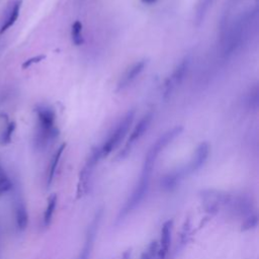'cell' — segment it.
Returning a JSON list of instances; mask_svg holds the SVG:
<instances>
[{
	"mask_svg": "<svg viewBox=\"0 0 259 259\" xmlns=\"http://www.w3.org/2000/svg\"><path fill=\"white\" fill-rule=\"evenodd\" d=\"M38 129L34 135L33 144L36 149L43 150L59 136L56 126V114L49 107L39 106L36 108Z\"/></svg>",
	"mask_w": 259,
	"mask_h": 259,
	"instance_id": "cell-1",
	"label": "cell"
},
{
	"mask_svg": "<svg viewBox=\"0 0 259 259\" xmlns=\"http://www.w3.org/2000/svg\"><path fill=\"white\" fill-rule=\"evenodd\" d=\"M135 116H136V111L130 110L123 116V118L119 120L118 124L114 129V131L110 134L108 140L99 148L101 158L109 156V155L120 144V142L124 140V138L128 134L134 122Z\"/></svg>",
	"mask_w": 259,
	"mask_h": 259,
	"instance_id": "cell-2",
	"label": "cell"
},
{
	"mask_svg": "<svg viewBox=\"0 0 259 259\" xmlns=\"http://www.w3.org/2000/svg\"><path fill=\"white\" fill-rule=\"evenodd\" d=\"M193 58L191 55L185 56L174 68L171 75L168 76L163 84L162 88V97L164 100H168L172 94L175 92V90L179 87V85L183 82L184 78L186 77L189 68H191Z\"/></svg>",
	"mask_w": 259,
	"mask_h": 259,
	"instance_id": "cell-3",
	"label": "cell"
},
{
	"mask_svg": "<svg viewBox=\"0 0 259 259\" xmlns=\"http://www.w3.org/2000/svg\"><path fill=\"white\" fill-rule=\"evenodd\" d=\"M182 131H183V127L176 126L174 128H172L171 130H168L163 135H161L157 139V141L152 145V147L148 151L146 157H145L143 167L148 168V169H154V165L155 163H156V160L159 156V154L168 145H170L172 142H173L176 138L182 133Z\"/></svg>",
	"mask_w": 259,
	"mask_h": 259,
	"instance_id": "cell-4",
	"label": "cell"
},
{
	"mask_svg": "<svg viewBox=\"0 0 259 259\" xmlns=\"http://www.w3.org/2000/svg\"><path fill=\"white\" fill-rule=\"evenodd\" d=\"M153 116H154L153 113H148L139 120V123L136 125L133 132L131 133L130 138H129V140H128L125 148L122 150V152H120V155H119L120 157L127 156V155L131 152L134 145L146 134V132L150 128V125L153 120Z\"/></svg>",
	"mask_w": 259,
	"mask_h": 259,
	"instance_id": "cell-5",
	"label": "cell"
},
{
	"mask_svg": "<svg viewBox=\"0 0 259 259\" xmlns=\"http://www.w3.org/2000/svg\"><path fill=\"white\" fill-rule=\"evenodd\" d=\"M147 64H148V60L146 59L140 60V61L136 62L135 64H133L124 73V75L120 77L119 81L117 82L116 92H120V91H124L125 89H127L129 86L145 70Z\"/></svg>",
	"mask_w": 259,
	"mask_h": 259,
	"instance_id": "cell-6",
	"label": "cell"
},
{
	"mask_svg": "<svg viewBox=\"0 0 259 259\" xmlns=\"http://www.w3.org/2000/svg\"><path fill=\"white\" fill-rule=\"evenodd\" d=\"M209 155H210V145L206 142L201 143L194 154L193 159L185 167L187 175L194 173V172L201 169L204 165L206 160H208Z\"/></svg>",
	"mask_w": 259,
	"mask_h": 259,
	"instance_id": "cell-7",
	"label": "cell"
},
{
	"mask_svg": "<svg viewBox=\"0 0 259 259\" xmlns=\"http://www.w3.org/2000/svg\"><path fill=\"white\" fill-rule=\"evenodd\" d=\"M21 7H22V0H13V1L8 5L1 27H0V34L4 33L16 23L17 19H19L20 16Z\"/></svg>",
	"mask_w": 259,
	"mask_h": 259,
	"instance_id": "cell-8",
	"label": "cell"
},
{
	"mask_svg": "<svg viewBox=\"0 0 259 259\" xmlns=\"http://www.w3.org/2000/svg\"><path fill=\"white\" fill-rule=\"evenodd\" d=\"M172 226H173V221H167L164 223V225L161 230V238L160 243H158V253L157 259H165L166 255L169 251V247L171 244V234H172Z\"/></svg>",
	"mask_w": 259,
	"mask_h": 259,
	"instance_id": "cell-9",
	"label": "cell"
},
{
	"mask_svg": "<svg viewBox=\"0 0 259 259\" xmlns=\"http://www.w3.org/2000/svg\"><path fill=\"white\" fill-rule=\"evenodd\" d=\"M15 221L17 228L20 230H25L29 224V215L26 204L19 201L15 205Z\"/></svg>",
	"mask_w": 259,
	"mask_h": 259,
	"instance_id": "cell-10",
	"label": "cell"
},
{
	"mask_svg": "<svg viewBox=\"0 0 259 259\" xmlns=\"http://www.w3.org/2000/svg\"><path fill=\"white\" fill-rule=\"evenodd\" d=\"M214 1L215 0H200L195 15V24L197 27H200L203 23L205 16L208 14L209 9L212 7Z\"/></svg>",
	"mask_w": 259,
	"mask_h": 259,
	"instance_id": "cell-11",
	"label": "cell"
},
{
	"mask_svg": "<svg viewBox=\"0 0 259 259\" xmlns=\"http://www.w3.org/2000/svg\"><path fill=\"white\" fill-rule=\"evenodd\" d=\"M65 148H66V144L64 143L57 149V151L53 155V157H52V160H51V163L49 166V170H48V184H51V182L53 181V179H54L57 167L59 165L60 159L62 157V154H63Z\"/></svg>",
	"mask_w": 259,
	"mask_h": 259,
	"instance_id": "cell-12",
	"label": "cell"
},
{
	"mask_svg": "<svg viewBox=\"0 0 259 259\" xmlns=\"http://www.w3.org/2000/svg\"><path fill=\"white\" fill-rule=\"evenodd\" d=\"M56 205H57V196L56 195H52L50 199L48 200V204H47V209L44 214V224L45 226H49L50 223L52 221V218L54 216L55 210H56Z\"/></svg>",
	"mask_w": 259,
	"mask_h": 259,
	"instance_id": "cell-13",
	"label": "cell"
},
{
	"mask_svg": "<svg viewBox=\"0 0 259 259\" xmlns=\"http://www.w3.org/2000/svg\"><path fill=\"white\" fill-rule=\"evenodd\" d=\"M83 26L79 21H76L71 27V39L75 46L79 47L83 44Z\"/></svg>",
	"mask_w": 259,
	"mask_h": 259,
	"instance_id": "cell-14",
	"label": "cell"
},
{
	"mask_svg": "<svg viewBox=\"0 0 259 259\" xmlns=\"http://www.w3.org/2000/svg\"><path fill=\"white\" fill-rule=\"evenodd\" d=\"M16 125L14 122H10L5 126V129L2 131L1 135H0V143L2 145L9 144L12 139V135L15 131Z\"/></svg>",
	"mask_w": 259,
	"mask_h": 259,
	"instance_id": "cell-15",
	"label": "cell"
},
{
	"mask_svg": "<svg viewBox=\"0 0 259 259\" xmlns=\"http://www.w3.org/2000/svg\"><path fill=\"white\" fill-rule=\"evenodd\" d=\"M12 187V183L5 173L4 171L0 170V196L6 194L8 191H10Z\"/></svg>",
	"mask_w": 259,
	"mask_h": 259,
	"instance_id": "cell-16",
	"label": "cell"
},
{
	"mask_svg": "<svg viewBox=\"0 0 259 259\" xmlns=\"http://www.w3.org/2000/svg\"><path fill=\"white\" fill-rule=\"evenodd\" d=\"M94 234H95V231H91L88 236H87V239H86V243H85V246L83 248V251L79 257V259H88L89 257V253H90V250H91V246H92V242H93V238H94Z\"/></svg>",
	"mask_w": 259,
	"mask_h": 259,
	"instance_id": "cell-17",
	"label": "cell"
},
{
	"mask_svg": "<svg viewBox=\"0 0 259 259\" xmlns=\"http://www.w3.org/2000/svg\"><path fill=\"white\" fill-rule=\"evenodd\" d=\"M157 253H158V243L156 241L149 245L148 249L142 254L141 259H157Z\"/></svg>",
	"mask_w": 259,
	"mask_h": 259,
	"instance_id": "cell-18",
	"label": "cell"
},
{
	"mask_svg": "<svg viewBox=\"0 0 259 259\" xmlns=\"http://www.w3.org/2000/svg\"><path fill=\"white\" fill-rule=\"evenodd\" d=\"M45 58H46V56H45V55H38V56L31 57V58H29V59L26 60V61L23 63L22 67H23L24 69H28V68L31 67L32 65H34V64H38V63H40V62H41V61H43Z\"/></svg>",
	"mask_w": 259,
	"mask_h": 259,
	"instance_id": "cell-19",
	"label": "cell"
},
{
	"mask_svg": "<svg viewBox=\"0 0 259 259\" xmlns=\"http://www.w3.org/2000/svg\"><path fill=\"white\" fill-rule=\"evenodd\" d=\"M247 102L250 108L252 109H256L257 108V105H258V90L257 88L255 87L254 90H252L248 96V99H247Z\"/></svg>",
	"mask_w": 259,
	"mask_h": 259,
	"instance_id": "cell-20",
	"label": "cell"
},
{
	"mask_svg": "<svg viewBox=\"0 0 259 259\" xmlns=\"http://www.w3.org/2000/svg\"><path fill=\"white\" fill-rule=\"evenodd\" d=\"M158 1V0H141V2L143 4H147V5H152V4H155Z\"/></svg>",
	"mask_w": 259,
	"mask_h": 259,
	"instance_id": "cell-21",
	"label": "cell"
},
{
	"mask_svg": "<svg viewBox=\"0 0 259 259\" xmlns=\"http://www.w3.org/2000/svg\"><path fill=\"white\" fill-rule=\"evenodd\" d=\"M234 1H238V0H234Z\"/></svg>",
	"mask_w": 259,
	"mask_h": 259,
	"instance_id": "cell-22",
	"label": "cell"
}]
</instances>
